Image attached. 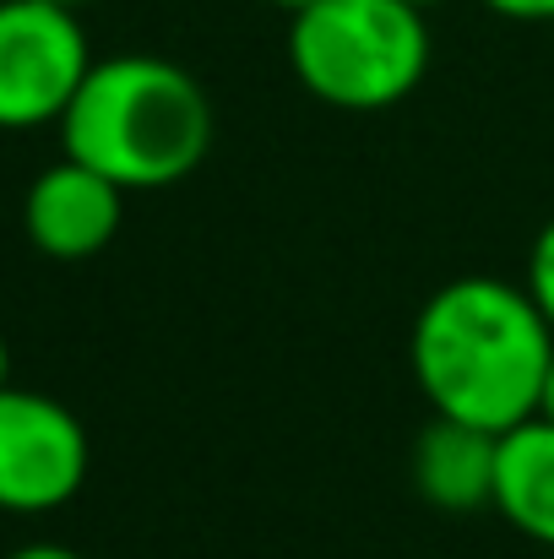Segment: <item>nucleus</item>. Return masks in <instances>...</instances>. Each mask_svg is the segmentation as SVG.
Returning <instances> with one entry per match:
<instances>
[{"label": "nucleus", "mask_w": 554, "mask_h": 559, "mask_svg": "<svg viewBox=\"0 0 554 559\" xmlns=\"http://www.w3.org/2000/svg\"><path fill=\"white\" fill-rule=\"evenodd\" d=\"M87 478L82 418L22 385H0V511H55Z\"/></svg>", "instance_id": "obj_5"}, {"label": "nucleus", "mask_w": 554, "mask_h": 559, "mask_svg": "<svg viewBox=\"0 0 554 559\" xmlns=\"http://www.w3.org/2000/svg\"><path fill=\"white\" fill-rule=\"evenodd\" d=\"M533 305L544 310V321L554 326V223H544V234L533 239V255H528V283Z\"/></svg>", "instance_id": "obj_9"}, {"label": "nucleus", "mask_w": 554, "mask_h": 559, "mask_svg": "<svg viewBox=\"0 0 554 559\" xmlns=\"http://www.w3.org/2000/svg\"><path fill=\"white\" fill-rule=\"evenodd\" d=\"M408 5H419V11H429V5H440V0H408Z\"/></svg>", "instance_id": "obj_15"}, {"label": "nucleus", "mask_w": 554, "mask_h": 559, "mask_svg": "<svg viewBox=\"0 0 554 559\" xmlns=\"http://www.w3.org/2000/svg\"><path fill=\"white\" fill-rule=\"evenodd\" d=\"M55 5H71V11H76V5H82V0H55Z\"/></svg>", "instance_id": "obj_16"}, {"label": "nucleus", "mask_w": 554, "mask_h": 559, "mask_svg": "<svg viewBox=\"0 0 554 559\" xmlns=\"http://www.w3.org/2000/svg\"><path fill=\"white\" fill-rule=\"evenodd\" d=\"M484 5L517 22H554V0H484Z\"/></svg>", "instance_id": "obj_10"}, {"label": "nucleus", "mask_w": 554, "mask_h": 559, "mask_svg": "<svg viewBox=\"0 0 554 559\" xmlns=\"http://www.w3.org/2000/svg\"><path fill=\"white\" fill-rule=\"evenodd\" d=\"M0 385H11V348H5V337H0Z\"/></svg>", "instance_id": "obj_13"}, {"label": "nucleus", "mask_w": 554, "mask_h": 559, "mask_svg": "<svg viewBox=\"0 0 554 559\" xmlns=\"http://www.w3.org/2000/svg\"><path fill=\"white\" fill-rule=\"evenodd\" d=\"M294 76L338 109H391L429 71V27L408 0H316L288 27Z\"/></svg>", "instance_id": "obj_3"}, {"label": "nucleus", "mask_w": 554, "mask_h": 559, "mask_svg": "<svg viewBox=\"0 0 554 559\" xmlns=\"http://www.w3.org/2000/svg\"><path fill=\"white\" fill-rule=\"evenodd\" d=\"M87 71L93 49L71 5L0 0V131L60 126Z\"/></svg>", "instance_id": "obj_4"}, {"label": "nucleus", "mask_w": 554, "mask_h": 559, "mask_svg": "<svg viewBox=\"0 0 554 559\" xmlns=\"http://www.w3.org/2000/svg\"><path fill=\"white\" fill-rule=\"evenodd\" d=\"M539 418L554 424V359H550V374H544V396H539Z\"/></svg>", "instance_id": "obj_12"}, {"label": "nucleus", "mask_w": 554, "mask_h": 559, "mask_svg": "<svg viewBox=\"0 0 554 559\" xmlns=\"http://www.w3.org/2000/svg\"><path fill=\"white\" fill-rule=\"evenodd\" d=\"M272 5H283L288 16H299V11H305V5H316V0H272Z\"/></svg>", "instance_id": "obj_14"}, {"label": "nucleus", "mask_w": 554, "mask_h": 559, "mask_svg": "<svg viewBox=\"0 0 554 559\" xmlns=\"http://www.w3.org/2000/svg\"><path fill=\"white\" fill-rule=\"evenodd\" d=\"M495 511L528 533L533 544H554V424L528 418L500 435L495 462Z\"/></svg>", "instance_id": "obj_8"}, {"label": "nucleus", "mask_w": 554, "mask_h": 559, "mask_svg": "<svg viewBox=\"0 0 554 559\" xmlns=\"http://www.w3.org/2000/svg\"><path fill=\"white\" fill-rule=\"evenodd\" d=\"M11 559H82V555L66 549V544H27V549H16Z\"/></svg>", "instance_id": "obj_11"}, {"label": "nucleus", "mask_w": 554, "mask_h": 559, "mask_svg": "<svg viewBox=\"0 0 554 559\" xmlns=\"http://www.w3.org/2000/svg\"><path fill=\"white\" fill-rule=\"evenodd\" d=\"M495 462H500V435L435 413V424L413 445V484L429 506L462 516L495 506Z\"/></svg>", "instance_id": "obj_7"}, {"label": "nucleus", "mask_w": 554, "mask_h": 559, "mask_svg": "<svg viewBox=\"0 0 554 559\" xmlns=\"http://www.w3.org/2000/svg\"><path fill=\"white\" fill-rule=\"evenodd\" d=\"M550 359L554 326L506 277H457L413 321V380L429 407L490 435L539 418Z\"/></svg>", "instance_id": "obj_1"}, {"label": "nucleus", "mask_w": 554, "mask_h": 559, "mask_svg": "<svg viewBox=\"0 0 554 559\" xmlns=\"http://www.w3.org/2000/svg\"><path fill=\"white\" fill-rule=\"evenodd\" d=\"M66 158L109 175L120 190L180 186L212 153V98L158 55L93 60L71 109L60 115Z\"/></svg>", "instance_id": "obj_2"}, {"label": "nucleus", "mask_w": 554, "mask_h": 559, "mask_svg": "<svg viewBox=\"0 0 554 559\" xmlns=\"http://www.w3.org/2000/svg\"><path fill=\"white\" fill-rule=\"evenodd\" d=\"M120 217H126V190L76 158H60L55 169H44L22 201L27 239L49 261H87L109 250V239L120 234Z\"/></svg>", "instance_id": "obj_6"}]
</instances>
